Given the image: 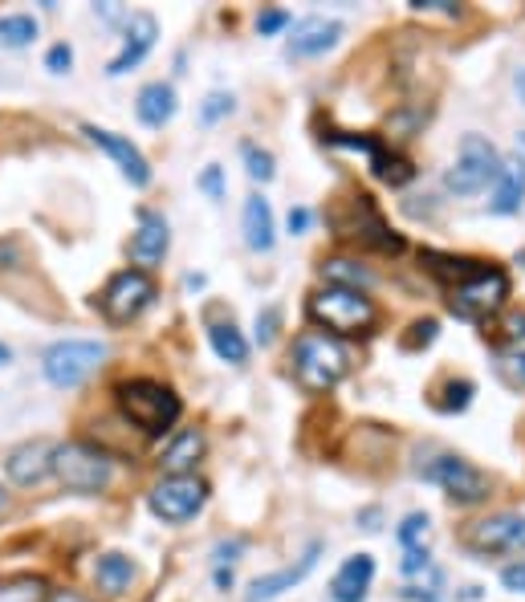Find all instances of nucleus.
Here are the masks:
<instances>
[{"instance_id": "14", "label": "nucleus", "mask_w": 525, "mask_h": 602, "mask_svg": "<svg viewBox=\"0 0 525 602\" xmlns=\"http://www.w3.org/2000/svg\"><path fill=\"white\" fill-rule=\"evenodd\" d=\"M82 134L91 139L94 147H103L110 160L119 163V172H122V179L131 184V188H147L151 184V163H147V155L127 139V134H119V131H106V127H94V122H86L82 127Z\"/></svg>"}, {"instance_id": "24", "label": "nucleus", "mask_w": 525, "mask_h": 602, "mask_svg": "<svg viewBox=\"0 0 525 602\" xmlns=\"http://www.w3.org/2000/svg\"><path fill=\"white\" fill-rule=\"evenodd\" d=\"M240 228H244V245H249L253 252H270L273 249V240H277V224H273V208L261 191H253V196L244 200Z\"/></svg>"}, {"instance_id": "46", "label": "nucleus", "mask_w": 525, "mask_h": 602, "mask_svg": "<svg viewBox=\"0 0 525 602\" xmlns=\"http://www.w3.org/2000/svg\"><path fill=\"white\" fill-rule=\"evenodd\" d=\"M46 602H91L86 594H77V590H49Z\"/></svg>"}, {"instance_id": "35", "label": "nucleus", "mask_w": 525, "mask_h": 602, "mask_svg": "<svg viewBox=\"0 0 525 602\" xmlns=\"http://www.w3.org/2000/svg\"><path fill=\"white\" fill-rule=\"evenodd\" d=\"M195 184H200V191H204L208 200H216V204L225 200V191H228V188H225V172H220L216 163H208V167L200 172V179H195Z\"/></svg>"}, {"instance_id": "19", "label": "nucleus", "mask_w": 525, "mask_h": 602, "mask_svg": "<svg viewBox=\"0 0 525 602\" xmlns=\"http://www.w3.org/2000/svg\"><path fill=\"white\" fill-rule=\"evenodd\" d=\"M171 249V233H167V221L159 212H151V208H139V228L131 236V261L143 264V273H147L151 264H159Z\"/></svg>"}, {"instance_id": "21", "label": "nucleus", "mask_w": 525, "mask_h": 602, "mask_svg": "<svg viewBox=\"0 0 525 602\" xmlns=\"http://www.w3.org/2000/svg\"><path fill=\"white\" fill-rule=\"evenodd\" d=\"M525 204V160H501V172L489 191V212L493 216H513Z\"/></svg>"}, {"instance_id": "4", "label": "nucleus", "mask_w": 525, "mask_h": 602, "mask_svg": "<svg viewBox=\"0 0 525 602\" xmlns=\"http://www.w3.org/2000/svg\"><path fill=\"white\" fill-rule=\"evenodd\" d=\"M505 297H510V278H505V269H497V264H485V261H473L465 278L449 285V302H452V314H461L468 322H485V318H493L497 309L505 306Z\"/></svg>"}, {"instance_id": "9", "label": "nucleus", "mask_w": 525, "mask_h": 602, "mask_svg": "<svg viewBox=\"0 0 525 602\" xmlns=\"http://www.w3.org/2000/svg\"><path fill=\"white\" fill-rule=\"evenodd\" d=\"M147 505L159 521L183 526V521H192V517L208 505V485H204L200 476H164V481L147 493Z\"/></svg>"}, {"instance_id": "15", "label": "nucleus", "mask_w": 525, "mask_h": 602, "mask_svg": "<svg viewBox=\"0 0 525 602\" xmlns=\"http://www.w3.org/2000/svg\"><path fill=\"white\" fill-rule=\"evenodd\" d=\"M318 558H322V542H310V545H306V554H301L298 562H289V566H282V570L253 578V582H249V590H244V602L282 599L286 590H294L298 582H306V578H310V570L318 566Z\"/></svg>"}, {"instance_id": "6", "label": "nucleus", "mask_w": 525, "mask_h": 602, "mask_svg": "<svg viewBox=\"0 0 525 602\" xmlns=\"http://www.w3.org/2000/svg\"><path fill=\"white\" fill-rule=\"evenodd\" d=\"M106 354H110V346L98 339H61L41 354V370H46V379L53 387L74 391V387H82L94 370L103 367Z\"/></svg>"}, {"instance_id": "10", "label": "nucleus", "mask_w": 525, "mask_h": 602, "mask_svg": "<svg viewBox=\"0 0 525 602\" xmlns=\"http://www.w3.org/2000/svg\"><path fill=\"white\" fill-rule=\"evenodd\" d=\"M423 481H432L449 493L456 505H477V500L489 497V472H480L477 464H468L465 456H435L423 464Z\"/></svg>"}, {"instance_id": "44", "label": "nucleus", "mask_w": 525, "mask_h": 602, "mask_svg": "<svg viewBox=\"0 0 525 602\" xmlns=\"http://www.w3.org/2000/svg\"><path fill=\"white\" fill-rule=\"evenodd\" d=\"M411 9H420V13H449V16L461 13L456 0H411Z\"/></svg>"}, {"instance_id": "2", "label": "nucleus", "mask_w": 525, "mask_h": 602, "mask_svg": "<svg viewBox=\"0 0 525 602\" xmlns=\"http://www.w3.org/2000/svg\"><path fill=\"white\" fill-rule=\"evenodd\" d=\"M115 399H119L122 415L147 432V436H164L167 427H176V420L183 415L180 396L167 387V382L155 379H127L115 387Z\"/></svg>"}, {"instance_id": "42", "label": "nucleus", "mask_w": 525, "mask_h": 602, "mask_svg": "<svg viewBox=\"0 0 525 602\" xmlns=\"http://www.w3.org/2000/svg\"><path fill=\"white\" fill-rule=\"evenodd\" d=\"M428 566H432V558H428V550H423V545L407 550L404 562H399V570H404V574H423Z\"/></svg>"}, {"instance_id": "3", "label": "nucleus", "mask_w": 525, "mask_h": 602, "mask_svg": "<svg viewBox=\"0 0 525 602\" xmlns=\"http://www.w3.org/2000/svg\"><path fill=\"white\" fill-rule=\"evenodd\" d=\"M310 318L318 322V330H326L334 339H346V334H367L371 326L379 322L375 302L362 294V290H343V285H326L310 294Z\"/></svg>"}, {"instance_id": "28", "label": "nucleus", "mask_w": 525, "mask_h": 602, "mask_svg": "<svg viewBox=\"0 0 525 602\" xmlns=\"http://www.w3.org/2000/svg\"><path fill=\"white\" fill-rule=\"evenodd\" d=\"M37 16L29 13H9L0 16V49H25L37 42Z\"/></svg>"}, {"instance_id": "8", "label": "nucleus", "mask_w": 525, "mask_h": 602, "mask_svg": "<svg viewBox=\"0 0 525 602\" xmlns=\"http://www.w3.org/2000/svg\"><path fill=\"white\" fill-rule=\"evenodd\" d=\"M155 278L151 273H143V269H122V273H115V278L106 281L103 297H98V306H103V318L115 326H127L135 322L139 314L155 302Z\"/></svg>"}, {"instance_id": "38", "label": "nucleus", "mask_w": 525, "mask_h": 602, "mask_svg": "<svg viewBox=\"0 0 525 602\" xmlns=\"http://www.w3.org/2000/svg\"><path fill=\"white\" fill-rule=\"evenodd\" d=\"M70 66H74V49H70L65 42L49 45V54H46V70H49V74H70Z\"/></svg>"}, {"instance_id": "13", "label": "nucleus", "mask_w": 525, "mask_h": 602, "mask_svg": "<svg viewBox=\"0 0 525 602\" xmlns=\"http://www.w3.org/2000/svg\"><path fill=\"white\" fill-rule=\"evenodd\" d=\"M468 545L477 554H517L525 550V514L522 509H505V514L480 517L468 529Z\"/></svg>"}, {"instance_id": "45", "label": "nucleus", "mask_w": 525, "mask_h": 602, "mask_svg": "<svg viewBox=\"0 0 525 602\" xmlns=\"http://www.w3.org/2000/svg\"><path fill=\"white\" fill-rule=\"evenodd\" d=\"M94 13L103 16V21H110V25H115V21H131V13H127V9H115V4H94Z\"/></svg>"}, {"instance_id": "20", "label": "nucleus", "mask_w": 525, "mask_h": 602, "mask_svg": "<svg viewBox=\"0 0 525 602\" xmlns=\"http://www.w3.org/2000/svg\"><path fill=\"white\" fill-rule=\"evenodd\" d=\"M371 582H375V558L371 554H355L331 578V602H362Z\"/></svg>"}, {"instance_id": "22", "label": "nucleus", "mask_w": 525, "mask_h": 602, "mask_svg": "<svg viewBox=\"0 0 525 602\" xmlns=\"http://www.w3.org/2000/svg\"><path fill=\"white\" fill-rule=\"evenodd\" d=\"M204 448H208L204 432H200V427H183V432H176L171 444L164 448L159 469H164L167 476H192V469L204 460Z\"/></svg>"}, {"instance_id": "18", "label": "nucleus", "mask_w": 525, "mask_h": 602, "mask_svg": "<svg viewBox=\"0 0 525 602\" xmlns=\"http://www.w3.org/2000/svg\"><path fill=\"white\" fill-rule=\"evenodd\" d=\"M53 452H58V444L53 440H29V444H21V448H13L9 460H4L9 481L21 488L41 485L49 472H53Z\"/></svg>"}, {"instance_id": "39", "label": "nucleus", "mask_w": 525, "mask_h": 602, "mask_svg": "<svg viewBox=\"0 0 525 602\" xmlns=\"http://www.w3.org/2000/svg\"><path fill=\"white\" fill-rule=\"evenodd\" d=\"M501 370H505L513 382L525 387V346H510V351L501 354Z\"/></svg>"}, {"instance_id": "37", "label": "nucleus", "mask_w": 525, "mask_h": 602, "mask_svg": "<svg viewBox=\"0 0 525 602\" xmlns=\"http://www.w3.org/2000/svg\"><path fill=\"white\" fill-rule=\"evenodd\" d=\"M277 326H282V309L265 306L261 314H256V342H261V346H270V342L277 339Z\"/></svg>"}, {"instance_id": "29", "label": "nucleus", "mask_w": 525, "mask_h": 602, "mask_svg": "<svg viewBox=\"0 0 525 602\" xmlns=\"http://www.w3.org/2000/svg\"><path fill=\"white\" fill-rule=\"evenodd\" d=\"M46 594H49L46 578H37V574L0 578V602H46Z\"/></svg>"}, {"instance_id": "27", "label": "nucleus", "mask_w": 525, "mask_h": 602, "mask_svg": "<svg viewBox=\"0 0 525 602\" xmlns=\"http://www.w3.org/2000/svg\"><path fill=\"white\" fill-rule=\"evenodd\" d=\"M322 278H326V285H343V290H367L375 281L371 269H362L359 261H346V257L322 261Z\"/></svg>"}, {"instance_id": "36", "label": "nucleus", "mask_w": 525, "mask_h": 602, "mask_svg": "<svg viewBox=\"0 0 525 602\" xmlns=\"http://www.w3.org/2000/svg\"><path fill=\"white\" fill-rule=\"evenodd\" d=\"M294 25V16L286 13V9H265V13H256V33L261 37H273V33H282Z\"/></svg>"}, {"instance_id": "16", "label": "nucleus", "mask_w": 525, "mask_h": 602, "mask_svg": "<svg viewBox=\"0 0 525 602\" xmlns=\"http://www.w3.org/2000/svg\"><path fill=\"white\" fill-rule=\"evenodd\" d=\"M343 21H331V16H306L298 21L286 37V54L289 58H322V54H331L334 45L343 42Z\"/></svg>"}, {"instance_id": "11", "label": "nucleus", "mask_w": 525, "mask_h": 602, "mask_svg": "<svg viewBox=\"0 0 525 602\" xmlns=\"http://www.w3.org/2000/svg\"><path fill=\"white\" fill-rule=\"evenodd\" d=\"M346 212H350V221H338V236L379 252H404V236L391 233L387 221L379 216V208L371 204V196H355Z\"/></svg>"}, {"instance_id": "34", "label": "nucleus", "mask_w": 525, "mask_h": 602, "mask_svg": "<svg viewBox=\"0 0 525 602\" xmlns=\"http://www.w3.org/2000/svg\"><path fill=\"white\" fill-rule=\"evenodd\" d=\"M440 339V322L435 318H423V322L411 326V334H404V351H423Z\"/></svg>"}, {"instance_id": "41", "label": "nucleus", "mask_w": 525, "mask_h": 602, "mask_svg": "<svg viewBox=\"0 0 525 602\" xmlns=\"http://www.w3.org/2000/svg\"><path fill=\"white\" fill-rule=\"evenodd\" d=\"M501 587L510 590V594H525V558L501 570Z\"/></svg>"}, {"instance_id": "48", "label": "nucleus", "mask_w": 525, "mask_h": 602, "mask_svg": "<svg viewBox=\"0 0 525 602\" xmlns=\"http://www.w3.org/2000/svg\"><path fill=\"white\" fill-rule=\"evenodd\" d=\"M216 587L232 590V570H228V566H216Z\"/></svg>"}, {"instance_id": "23", "label": "nucleus", "mask_w": 525, "mask_h": 602, "mask_svg": "<svg viewBox=\"0 0 525 602\" xmlns=\"http://www.w3.org/2000/svg\"><path fill=\"white\" fill-rule=\"evenodd\" d=\"M176 110H180V98H176V86H171V82H147V86L139 90L135 115L151 131L167 127V122L176 118Z\"/></svg>"}, {"instance_id": "47", "label": "nucleus", "mask_w": 525, "mask_h": 602, "mask_svg": "<svg viewBox=\"0 0 525 602\" xmlns=\"http://www.w3.org/2000/svg\"><path fill=\"white\" fill-rule=\"evenodd\" d=\"M510 339H513V346H525V314L510 318Z\"/></svg>"}, {"instance_id": "25", "label": "nucleus", "mask_w": 525, "mask_h": 602, "mask_svg": "<svg viewBox=\"0 0 525 602\" xmlns=\"http://www.w3.org/2000/svg\"><path fill=\"white\" fill-rule=\"evenodd\" d=\"M94 582H98V590H106V594H127L131 582H135V562L127 558V554H119V550L98 554V562H94Z\"/></svg>"}, {"instance_id": "5", "label": "nucleus", "mask_w": 525, "mask_h": 602, "mask_svg": "<svg viewBox=\"0 0 525 602\" xmlns=\"http://www.w3.org/2000/svg\"><path fill=\"white\" fill-rule=\"evenodd\" d=\"M53 476L70 493H103L115 481V460H110V452L94 448V444L70 440L58 444V452H53Z\"/></svg>"}, {"instance_id": "26", "label": "nucleus", "mask_w": 525, "mask_h": 602, "mask_svg": "<svg viewBox=\"0 0 525 602\" xmlns=\"http://www.w3.org/2000/svg\"><path fill=\"white\" fill-rule=\"evenodd\" d=\"M208 342L212 351H216V358L228 363V367H244V363H249V342H244V334H240L232 322H212Z\"/></svg>"}, {"instance_id": "49", "label": "nucleus", "mask_w": 525, "mask_h": 602, "mask_svg": "<svg viewBox=\"0 0 525 602\" xmlns=\"http://www.w3.org/2000/svg\"><path fill=\"white\" fill-rule=\"evenodd\" d=\"M9 363H13V351H9L4 342H0V367H9Z\"/></svg>"}, {"instance_id": "31", "label": "nucleus", "mask_w": 525, "mask_h": 602, "mask_svg": "<svg viewBox=\"0 0 525 602\" xmlns=\"http://www.w3.org/2000/svg\"><path fill=\"white\" fill-rule=\"evenodd\" d=\"M428 514H407L404 521H399V529H395V542L404 545V550H416V545H423V538H428Z\"/></svg>"}, {"instance_id": "50", "label": "nucleus", "mask_w": 525, "mask_h": 602, "mask_svg": "<svg viewBox=\"0 0 525 602\" xmlns=\"http://www.w3.org/2000/svg\"><path fill=\"white\" fill-rule=\"evenodd\" d=\"M517 94H522V98H525V70H522V74H517Z\"/></svg>"}, {"instance_id": "1", "label": "nucleus", "mask_w": 525, "mask_h": 602, "mask_svg": "<svg viewBox=\"0 0 525 602\" xmlns=\"http://www.w3.org/2000/svg\"><path fill=\"white\" fill-rule=\"evenodd\" d=\"M350 370V351L343 342L326 334V330H301L294 339V379L306 387V391H331L346 379Z\"/></svg>"}, {"instance_id": "43", "label": "nucleus", "mask_w": 525, "mask_h": 602, "mask_svg": "<svg viewBox=\"0 0 525 602\" xmlns=\"http://www.w3.org/2000/svg\"><path fill=\"white\" fill-rule=\"evenodd\" d=\"M310 224H314V212H310V208H289V216H286L289 236H301Z\"/></svg>"}, {"instance_id": "12", "label": "nucleus", "mask_w": 525, "mask_h": 602, "mask_svg": "<svg viewBox=\"0 0 525 602\" xmlns=\"http://www.w3.org/2000/svg\"><path fill=\"white\" fill-rule=\"evenodd\" d=\"M326 143L331 147H343V151H359V155H367V163H371V172H375L383 184H391V188H404L407 179L416 176V167L404 160V155H391L387 147H383V139H375V134H326Z\"/></svg>"}, {"instance_id": "17", "label": "nucleus", "mask_w": 525, "mask_h": 602, "mask_svg": "<svg viewBox=\"0 0 525 602\" xmlns=\"http://www.w3.org/2000/svg\"><path fill=\"white\" fill-rule=\"evenodd\" d=\"M155 37H159V21H155L151 13H131V21H127V33H122V49L115 54V58H110L106 74H110V78L131 74L139 61H143L151 49H155Z\"/></svg>"}, {"instance_id": "30", "label": "nucleus", "mask_w": 525, "mask_h": 602, "mask_svg": "<svg viewBox=\"0 0 525 602\" xmlns=\"http://www.w3.org/2000/svg\"><path fill=\"white\" fill-rule=\"evenodd\" d=\"M240 155H244V172H249V179H256V184H270V179L277 176V163H273V155L265 147L244 143Z\"/></svg>"}, {"instance_id": "32", "label": "nucleus", "mask_w": 525, "mask_h": 602, "mask_svg": "<svg viewBox=\"0 0 525 602\" xmlns=\"http://www.w3.org/2000/svg\"><path fill=\"white\" fill-rule=\"evenodd\" d=\"M232 110H237V98H232V94H225V90H212L208 98L200 103V122H204V127H212V122L228 118Z\"/></svg>"}, {"instance_id": "40", "label": "nucleus", "mask_w": 525, "mask_h": 602, "mask_svg": "<svg viewBox=\"0 0 525 602\" xmlns=\"http://www.w3.org/2000/svg\"><path fill=\"white\" fill-rule=\"evenodd\" d=\"M240 554H244V538H232V542H220L216 550H212V562H216V566H228V570H232V562H237Z\"/></svg>"}, {"instance_id": "7", "label": "nucleus", "mask_w": 525, "mask_h": 602, "mask_svg": "<svg viewBox=\"0 0 525 602\" xmlns=\"http://www.w3.org/2000/svg\"><path fill=\"white\" fill-rule=\"evenodd\" d=\"M501 172V151L480 139V134H465L461 139V151H456V163L444 172V191L452 196H480L489 188Z\"/></svg>"}, {"instance_id": "33", "label": "nucleus", "mask_w": 525, "mask_h": 602, "mask_svg": "<svg viewBox=\"0 0 525 602\" xmlns=\"http://www.w3.org/2000/svg\"><path fill=\"white\" fill-rule=\"evenodd\" d=\"M473 391H477V387H473V382L468 379H452L449 387H444V396L449 399H440V403H435V408H440V412H465L468 403H473Z\"/></svg>"}, {"instance_id": "51", "label": "nucleus", "mask_w": 525, "mask_h": 602, "mask_svg": "<svg viewBox=\"0 0 525 602\" xmlns=\"http://www.w3.org/2000/svg\"><path fill=\"white\" fill-rule=\"evenodd\" d=\"M4 500H9V493H4V488H0V509H4Z\"/></svg>"}]
</instances>
